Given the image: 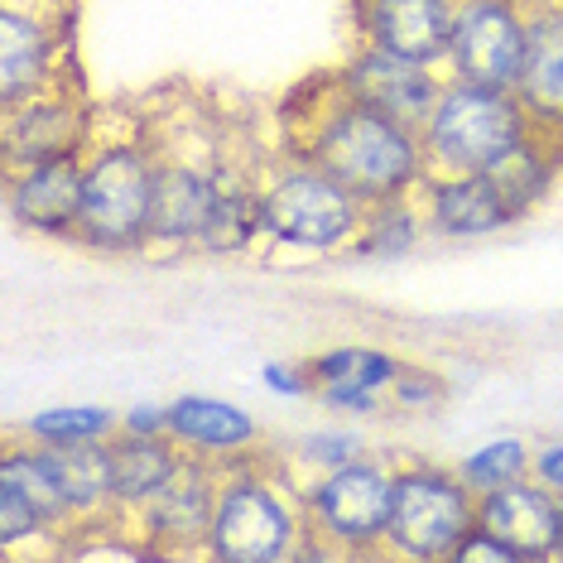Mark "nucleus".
<instances>
[{
  "label": "nucleus",
  "mask_w": 563,
  "mask_h": 563,
  "mask_svg": "<svg viewBox=\"0 0 563 563\" xmlns=\"http://www.w3.org/2000/svg\"><path fill=\"white\" fill-rule=\"evenodd\" d=\"M279 140H285V155L328 169L366 208L409 198L429 174L424 135L390 111L352 97L338 68L318 73L279 107Z\"/></svg>",
  "instance_id": "obj_1"
},
{
  "label": "nucleus",
  "mask_w": 563,
  "mask_h": 563,
  "mask_svg": "<svg viewBox=\"0 0 563 563\" xmlns=\"http://www.w3.org/2000/svg\"><path fill=\"white\" fill-rule=\"evenodd\" d=\"M155 140L145 111H97L82 155L78 246L107 255H145L155 212Z\"/></svg>",
  "instance_id": "obj_2"
},
{
  "label": "nucleus",
  "mask_w": 563,
  "mask_h": 563,
  "mask_svg": "<svg viewBox=\"0 0 563 563\" xmlns=\"http://www.w3.org/2000/svg\"><path fill=\"white\" fill-rule=\"evenodd\" d=\"M145 125L159 159L145 255L174 261L184 251H198L217 202V169H222V150L232 131H222V121L202 107H174L169 117L145 111Z\"/></svg>",
  "instance_id": "obj_3"
},
{
  "label": "nucleus",
  "mask_w": 563,
  "mask_h": 563,
  "mask_svg": "<svg viewBox=\"0 0 563 563\" xmlns=\"http://www.w3.org/2000/svg\"><path fill=\"white\" fill-rule=\"evenodd\" d=\"M309 540L299 482L265 457H232L222 467V496L202 559L217 563H285Z\"/></svg>",
  "instance_id": "obj_4"
},
{
  "label": "nucleus",
  "mask_w": 563,
  "mask_h": 563,
  "mask_svg": "<svg viewBox=\"0 0 563 563\" xmlns=\"http://www.w3.org/2000/svg\"><path fill=\"white\" fill-rule=\"evenodd\" d=\"M265 246L261 255H338L362 236L366 202L338 178L299 155L265 164Z\"/></svg>",
  "instance_id": "obj_5"
},
{
  "label": "nucleus",
  "mask_w": 563,
  "mask_h": 563,
  "mask_svg": "<svg viewBox=\"0 0 563 563\" xmlns=\"http://www.w3.org/2000/svg\"><path fill=\"white\" fill-rule=\"evenodd\" d=\"M540 125L525 111L510 87H482L448 78L439 107L424 121V159L429 174H492L501 159L530 140Z\"/></svg>",
  "instance_id": "obj_6"
},
{
  "label": "nucleus",
  "mask_w": 563,
  "mask_h": 563,
  "mask_svg": "<svg viewBox=\"0 0 563 563\" xmlns=\"http://www.w3.org/2000/svg\"><path fill=\"white\" fill-rule=\"evenodd\" d=\"M472 525H477V492L457 477V467L395 463V510L380 554L415 563L453 559Z\"/></svg>",
  "instance_id": "obj_7"
},
{
  "label": "nucleus",
  "mask_w": 563,
  "mask_h": 563,
  "mask_svg": "<svg viewBox=\"0 0 563 563\" xmlns=\"http://www.w3.org/2000/svg\"><path fill=\"white\" fill-rule=\"evenodd\" d=\"M309 534L328 554H380L395 510V467L380 457H356L347 467L318 472L299 486Z\"/></svg>",
  "instance_id": "obj_8"
},
{
  "label": "nucleus",
  "mask_w": 563,
  "mask_h": 563,
  "mask_svg": "<svg viewBox=\"0 0 563 563\" xmlns=\"http://www.w3.org/2000/svg\"><path fill=\"white\" fill-rule=\"evenodd\" d=\"M73 0H0V107L78 82L68 78Z\"/></svg>",
  "instance_id": "obj_9"
},
{
  "label": "nucleus",
  "mask_w": 563,
  "mask_h": 563,
  "mask_svg": "<svg viewBox=\"0 0 563 563\" xmlns=\"http://www.w3.org/2000/svg\"><path fill=\"white\" fill-rule=\"evenodd\" d=\"M222 467L227 463H217V457L184 453V463L155 496L125 510V520L150 544V554H202L208 549L217 496H222Z\"/></svg>",
  "instance_id": "obj_10"
},
{
  "label": "nucleus",
  "mask_w": 563,
  "mask_h": 563,
  "mask_svg": "<svg viewBox=\"0 0 563 563\" xmlns=\"http://www.w3.org/2000/svg\"><path fill=\"white\" fill-rule=\"evenodd\" d=\"M530 15L534 0H457L448 78L516 92L525 48H530Z\"/></svg>",
  "instance_id": "obj_11"
},
{
  "label": "nucleus",
  "mask_w": 563,
  "mask_h": 563,
  "mask_svg": "<svg viewBox=\"0 0 563 563\" xmlns=\"http://www.w3.org/2000/svg\"><path fill=\"white\" fill-rule=\"evenodd\" d=\"M97 111L87 107L78 82L48 87V92L5 107V169H24V164H44L58 155H82L92 140Z\"/></svg>",
  "instance_id": "obj_12"
},
{
  "label": "nucleus",
  "mask_w": 563,
  "mask_h": 563,
  "mask_svg": "<svg viewBox=\"0 0 563 563\" xmlns=\"http://www.w3.org/2000/svg\"><path fill=\"white\" fill-rule=\"evenodd\" d=\"M342 87H347L352 97L371 101V107L390 111V117H400L405 125H415V131H424V121L433 117V107H439V92L443 82L439 73L429 68V63H415V58H400V54H386V48L356 40L352 58L338 68Z\"/></svg>",
  "instance_id": "obj_13"
},
{
  "label": "nucleus",
  "mask_w": 563,
  "mask_h": 563,
  "mask_svg": "<svg viewBox=\"0 0 563 563\" xmlns=\"http://www.w3.org/2000/svg\"><path fill=\"white\" fill-rule=\"evenodd\" d=\"M352 20L356 40L443 68L453 48L457 0H352Z\"/></svg>",
  "instance_id": "obj_14"
},
{
  "label": "nucleus",
  "mask_w": 563,
  "mask_h": 563,
  "mask_svg": "<svg viewBox=\"0 0 563 563\" xmlns=\"http://www.w3.org/2000/svg\"><path fill=\"white\" fill-rule=\"evenodd\" d=\"M82 155H58L44 164H24V169H5V212L20 232L58 236V241L78 236Z\"/></svg>",
  "instance_id": "obj_15"
},
{
  "label": "nucleus",
  "mask_w": 563,
  "mask_h": 563,
  "mask_svg": "<svg viewBox=\"0 0 563 563\" xmlns=\"http://www.w3.org/2000/svg\"><path fill=\"white\" fill-rule=\"evenodd\" d=\"M415 198L424 208L429 232L448 241H477L516 227V212L492 174H424Z\"/></svg>",
  "instance_id": "obj_16"
},
{
  "label": "nucleus",
  "mask_w": 563,
  "mask_h": 563,
  "mask_svg": "<svg viewBox=\"0 0 563 563\" xmlns=\"http://www.w3.org/2000/svg\"><path fill=\"white\" fill-rule=\"evenodd\" d=\"M400 356L380 352V347H328L309 356V376H313V400L342 415H380L386 409V390L400 376Z\"/></svg>",
  "instance_id": "obj_17"
},
{
  "label": "nucleus",
  "mask_w": 563,
  "mask_h": 563,
  "mask_svg": "<svg viewBox=\"0 0 563 563\" xmlns=\"http://www.w3.org/2000/svg\"><path fill=\"white\" fill-rule=\"evenodd\" d=\"M477 525L492 534H501L506 544H516L525 563L530 559H554L559 549V525H563V501L549 492L544 482L520 477L510 486L477 496Z\"/></svg>",
  "instance_id": "obj_18"
},
{
  "label": "nucleus",
  "mask_w": 563,
  "mask_h": 563,
  "mask_svg": "<svg viewBox=\"0 0 563 563\" xmlns=\"http://www.w3.org/2000/svg\"><path fill=\"white\" fill-rule=\"evenodd\" d=\"M516 97L544 135L563 140V10L554 0H534L530 48H525Z\"/></svg>",
  "instance_id": "obj_19"
},
{
  "label": "nucleus",
  "mask_w": 563,
  "mask_h": 563,
  "mask_svg": "<svg viewBox=\"0 0 563 563\" xmlns=\"http://www.w3.org/2000/svg\"><path fill=\"white\" fill-rule=\"evenodd\" d=\"M169 433L188 453L217 457V463H232L261 443V424L251 409L217 400V395H178L169 405Z\"/></svg>",
  "instance_id": "obj_20"
},
{
  "label": "nucleus",
  "mask_w": 563,
  "mask_h": 563,
  "mask_svg": "<svg viewBox=\"0 0 563 563\" xmlns=\"http://www.w3.org/2000/svg\"><path fill=\"white\" fill-rule=\"evenodd\" d=\"M44 463L54 472L63 501H68L73 520H101L121 516L117 510V467H111V439L101 443H40Z\"/></svg>",
  "instance_id": "obj_21"
},
{
  "label": "nucleus",
  "mask_w": 563,
  "mask_h": 563,
  "mask_svg": "<svg viewBox=\"0 0 563 563\" xmlns=\"http://www.w3.org/2000/svg\"><path fill=\"white\" fill-rule=\"evenodd\" d=\"M188 448L174 433H117L111 439V467H117V510H135L145 496H155L174 467L184 463Z\"/></svg>",
  "instance_id": "obj_22"
},
{
  "label": "nucleus",
  "mask_w": 563,
  "mask_h": 563,
  "mask_svg": "<svg viewBox=\"0 0 563 563\" xmlns=\"http://www.w3.org/2000/svg\"><path fill=\"white\" fill-rule=\"evenodd\" d=\"M429 222H424V208L419 198H390V202H376L366 208V222H362V236L352 241L347 255H362V261H405L409 251L424 241Z\"/></svg>",
  "instance_id": "obj_23"
},
{
  "label": "nucleus",
  "mask_w": 563,
  "mask_h": 563,
  "mask_svg": "<svg viewBox=\"0 0 563 563\" xmlns=\"http://www.w3.org/2000/svg\"><path fill=\"white\" fill-rule=\"evenodd\" d=\"M20 433L30 443H101L121 433V415L107 405H54L24 419Z\"/></svg>",
  "instance_id": "obj_24"
},
{
  "label": "nucleus",
  "mask_w": 563,
  "mask_h": 563,
  "mask_svg": "<svg viewBox=\"0 0 563 563\" xmlns=\"http://www.w3.org/2000/svg\"><path fill=\"white\" fill-rule=\"evenodd\" d=\"M530 457H534V448L525 439H492V443L472 448L463 463H457V477L477 496H486V492H496V486L530 477Z\"/></svg>",
  "instance_id": "obj_25"
},
{
  "label": "nucleus",
  "mask_w": 563,
  "mask_h": 563,
  "mask_svg": "<svg viewBox=\"0 0 563 563\" xmlns=\"http://www.w3.org/2000/svg\"><path fill=\"white\" fill-rule=\"evenodd\" d=\"M448 405V380L429 366H400V376L390 380L386 390V409L390 415H433V409Z\"/></svg>",
  "instance_id": "obj_26"
},
{
  "label": "nucleus",
  "mask_w": 563,
  "mask_h": 563,
  "mask_svg": "<svg viewBox=\"0 0 563 563\" xmlns=\"http://www.w3.org/2000/svg\"><path fill=\"white\" fill-rule=\"evenodd\" d=\"M294 457L313 472H332V467H347L356 457H366V439L352 429H313L294 443Z\"/></svg>",
  "instance_id": "obj_27"
},
{
  "label": "nucleus",
  "mask_w": 563,
  "mask_h": 563,
  "mask_svg": "<svg viewBox=\"0 0 563 563\" xmlns=\"http://www.w3.org/2000/svg\"><path fill=\"white\" fill-rule=\"evenodd\" d=\"M54 534V525L15 482H0V549H20L24 540Z\"/></svg>",
  "instance_id": "obj_28"
},
{
  "label": "nucleus",
  "mask_w": 563,
  "mask_h": 563,
  "mask_svg": "<svg viewBox=\"0 0 563 563\" xmlns=\"http://www.w3.org/2000/svg\"><path fill=\"white\" fill-rule=\"evenodd\" d=\"M453 563H525V554H520L516 544H506L501 534H492L486 525H472L467 540L457 544Z\"/></svg>",
  "instance_id": "obj_29"
},
{
  "label": "nucleus",
  "mask_w": 563,
  "mask_h": 563,
  "mask_svg": "<svg viewBox=\"0 0 563 563\" xmlns=\"http://www.w3.org/2000/svg\"><path fill=\"white\" fill-rule=\"evenodd\" d=\"M265 386L285 400H313V376H309V362H271L265 366Z\"/></svg>",
  "instance_id": "obj_30"
},
{
  "label": "nucleus",
  "mask_w": 563,
  "mask_h": 563,
  "mask_svg": "<svg viewBox=\"0 0 563 563\" xmlns=\"http://www.w3.org/2000/svg\"><path fill=\"white\" fill-rule=\"evenodd\" d=\"M530 477L534 482H544L549 492L563 501V443H544V448H534V457H530Z\"/></svg>",
  "instance_id": "obj_31"
},
{
  "label": "nucleus",
  "mask_w": 563,
  "mask_h": 563,
  "mask_svg": "<svg viewBox=\"0 0 563 563\" xmlns=\"http://www.w3.org/2000/svg\"><path fill=\"white\" fill-rule=\"evenodd\" d=\"M125 433H169V405H135L121 415Z\"/></svg>",
  "instance_id": "obj_32"
},
{
  "label": "nucleus",
  "mask_w": 563,
  "mask_h": 563,
  "mask_svg": "<svg viewBox=\"0 0 563 563\" xmlns=\"http://www.w3.org/2000/svg\"><path fill=\"white\" fill-rule=\"evenodd\" d=\"M554 5H559V10H563V0H554Z\"/></svg>",
  "instance_id": "obj_33"
}]
</instances>
